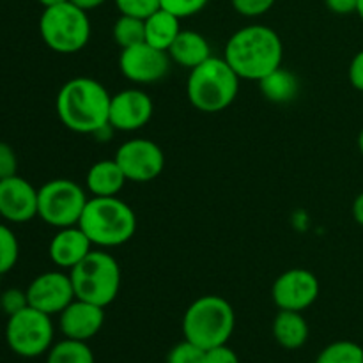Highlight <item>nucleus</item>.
Listing matches in <instances>:
<instances>
[{"mask_svg":"<svg viewBox=\"0 0 363 363\" xmlns=\"http://www.w3.org/2000/svg\"><path fill=\"white\" fill-rule=\"evenodd\" d=\"M209 0H160L162 9L176 14L177 18H190L194 14H199Z\"/></svg>","mask_w":363,"mask_h":363,"instance_id":"29","label":"nucleus"},{"mask_svg":"<svg viewBox=\"0 0 363 363\" xmlns=\"http://www.w3.org/2000/svg\"><path fill=\"white\" fill-rule=\"evenodd\" d=\"M126 181L116 160H101L89 169L85 184L94 197H117Z\"/></svg>","mask_w":363,"mask_h":363,"instance_id":"19","label":"nucleus"},{"mask_svg":"<svg viewBox=\"0 0 363 363\" xmlns=\"http://www.w3.org/2000/svg\"><path fill=\"white\" fill-rule=\"evenodd\" d=\"M358 149H360V152L363 155V130L360 131V135H358Z\"/></svg>","mask_w":363,"mask_h":363,"instance_id":"40","label":"nucleus"},{"mask_svg":"<svg viewBox=\"0 0 363 363\" xmlns=\"http://www.w3.org/2000/svg\"><path fill=\"white\" fill-rule=\"evenodd\" d=\"M315 363H363V347L351 340H337L319 353Z\"/></svg>","mask_w":363,"mask_h":363,"instance_id":"25","label":"nucleus"},{"mask_svg":"<svg viewBox=\"0 0 363 363\" xmlns=\"http://www.w3.org/2000/svg\"><path fill=\"white\" fill-rule=\"evenodd\" d=\"M353 218L357 220L358 225L363 227V191L353 202Z\"/></svg>","mask_w":363,"mask_h":363,"instance_id":"36","label":"nucleus"},{"mask_svg":"<svg viewBox=\"0 0 363 363\" xmlns=\"http://www.w3.org/2000/svg\"><path fill=\"white\" fill-rule=\"evenodd\" d=\"M170 62L169 52L144 41L121 52L119 69L135 84H156L169 74Z\"/></svg>","mask_w":363,"mask_h":363,"instance_id":"11","label":"nucleus"},{"mask_svg":"<svg viewBox=\"0 0 363 363\" xmlns=\"http://www.w3.org/2000/svg\"><path fill=\"white\" fill-rule=\"evenodd\" d=\"M357 14L360 16V20L363 21V0H358V9H357Z\"/></svg>","mask_w":363,"mask_h":363,"instance_id":"39","label":"nucleus"},{"mask_svg":"<svg viewBox=\"0 0 363 363\" xmlns=\"http://www.w3.org/2000/svg\"><path fill=\"white\" fill-rule=\"evenodd\" d=\"M155 105L140 89H126L112 96L108 124L119 131H137L151 121Z\"/></svg>","mask_w":363,"mask_h":363,"instance_id":"14","label":"nucleus"},{"mask_svg":"<svg viewBox=\"0 0 363 363\" xmlns=\"http://www.w3.org/2000/svg\"><path fill=\"white\" fill-rule=\"evenodd\" d=\"M206 363H240V358L227 344L206 351Z\"/></svg>","mask_w":363,"mask_h":363,"instance_id":"33","label":"nucleus"},{"mask_svg":"<svg viewBox=\"0 0 363 363\" xmlns=\"http://www.w3.org/2000/svg\"><path fill=\"white\" fill-rule=\"evenodd\" d=\"M105 323V308L99 305L74 298L62 312H60V330L66 339L87 342L101 330Z\"/></svg>","mask_w":363,"mask_h":363,"instance_id":"16","label":"nucleus"},{"mask_svg":"<svg viewBox=\"0 0 363 363\" xmlns=\"http://www.w3.org/2000/svg\"><path fill=\"white\" fill-rule=\"evenodd\" d=\"M116 6L121 14L140 18V20H145L158 9H162L160 0H116Z\"/></svg>","mask_w":363,"mask_h":363,"instance_id":"28","label":"nucleus"},{"mask_svg":"<svg viewBox=\"0 0 363 363\" xmlns=\"http://www.w3.org/2000/svg\"><path fill=\"white\" fill-rule=\"evenodd\" d=\"M28 305L53 315L60 314L74 300V289L69 275L62 272H46L35 277L27 287Z\"/></svg>","mask_w":363,"mask_h":363,"instance_id":"13","label":"nucleus"},{"mask_svg":"<svg viewBox=\"0 0 363 363\" xmlns=\"http://www.w3.org/2000/svg\"><path fill=\"white\" fill-rule=\"evenodd\" d=\"M112 96L94 78H71L60 87L55 108L60 123L74 133L99 135L108 130Z\"/></svg>","mask_w":363,"mask_h":363,"instance_id":"1","label":"nucleus"},{"mask_svg":"<svg viewBox=\"0 0 363 363\" xmlns=\"http://www.w3.org/2000/svg\"><path fill=\"white\" fill-rule=\"evenodd\" d=\"M20 257V245L7 225L0 223V275L11 272Z\"/></svg>","mask_w":363,"mask_h":363,"instance_id":"26","label":"nucleus"},{"mask_svg":"<svg viewBox=\"0 0 363 363\" xmlns=\"http://www.w3.org/2000/svg\"><path fill=\"white\" fill-rule=\"evenodd\" d=\"M116 160L128 181L149 183L162 174L165 155L162 147L147 138H133L117 149Z\"/></svg>","mask_w":363,"mask_h":363,"instance_id":"10","label":"nucleus"},{"mask_svg":"<svg viewBox=\"0 0 363 363\" xmlns=\"http://www.w3.org/2000/svg\"><path fill=\"white\" fill-rule=\"evenodd\" d=\"M273 337L286 350H300L308 339V325L301 312L280 311L273 321Z\"/></svg>","mask_w":363,"mask_h":363,"instance_id":"20","label":"nucleus"},{"mask_svg":"<svg viewBox=\"0 0 363 363\" xmlns=\"http://www.w3.org/2000/svg\"><path fill=\"white\" fill-rule=\"evenodd\" d=\"M78 227L96 247H121L133 238L137 216L119 197H92L85 204Z\"/></svg>","mask_w":363,"mask_h":363,"instance_id":"3","label":"nucleus"},{"mask_svg":"<svg viewBox=\"0 0 363 363\" xmlns=\"http://www.w3.org/2000/svg\"><path fill=\"white\" fill-rule=\"evenodd\" d=\"M169 55L174 62L190 69L213 57L208 39L195 30H181L176 41L170 45Z\"/></svg>","mask_w":363,"mask_h":363,"instance_id":"18","label":"nucleus"},{"mask_svg":"<svg viewBox=\"0 0 363 363\" xmlns=\"http://www.w3.org/2000/svg\"><path fill=\"white\" fill-rule=\"evenodd\" d=\"M18 158L14 149L6 142H0V179L16 176Z\"/></svg>","mask_w":363,"mask_h":363,"instance_id":"32","label":"nucleus"},{"mask_svg":"<svg viewBox=\"0 0 363 363\" xmlns=\"http://www.w3.org/2000/svg\"><path fill=\"white\" fill-rule=\"evenodd\" d=\"M272 294L280 311L303 312L318 300L319 280L308 269H287L275 280Z\"/></svg>","mask_w":363,"mask_h":363,"instance_id":"12","label":"nucleus"},{"mask_svg":"<svg viewBox=\"0 0 363 363\" xmlns=\"http://www.w3.org/2000/svg\"><path fill=\"white\" fill-rule=\"evenodd\" d=\"M167 363H206V350L184 339L170 350Z\"/></svg>","mask_w":363,"mask_h":363,"instance_id":"27","label":"nucleus"},{"mask_svg":"<svg viewBox=\"0 0 363 363\" xmlns=\"http://www.w3.org/2000/svg\"><path fill=\"white\" fill-rule=\"evenodd\" d=\"M145 43L160 50L169 52L170 45L176 41L181 32V18L165 9H158L155 14L145 18Z\"/></svg>","mask_w":363,"mask_h":363,"instance_id":"21","label":"nucleus"},{"mask_svg":"<svg viewBox=\"0 0 363 363\" xmlns=\"http://www.w3.org/2000/svg\"><path fill=\"white\" fill-rule=\"evenodd\" d=\"M347 74H350L351 85H353L357 91L363 92V50H360V52L353 57Z\"/></svg>","mask_w":363,"mask_h":363,"instance_id":"34","label":"nucleus"},{"mask_svg":"<svg viewBox=\"0 0 363 363\" xmlns=\"http://www.w3.org/2000/svg\"><path fill=\"white\" fill-rule=\"evenodd\" d=\"M275 2L277 0H230L234 11L248 18H255L268 13L275 6Z\"/></svg>","mask_w":363,"mask_h":363,"instance_id":"31","label":"nucleus"},{"mask_svg":"<svg viewBox=\"0 0 363 363\" xmlns=\"http://www.w3.org/2000/svg\"><path fill=\"white\" fill-rule=\"evenodd\" d=\"M0 216L13 223L38 216V190L18 174L0 179Z\"/></svg>","mask_w":363,"mask_h":363,"instance_id":"15","label":"nucleus"},{"mask_svg":"<svg viewBox=\"0 0 363 363\" xmlns=\"http://www.w3.org/2000/svg\"><path fill=\"white\" fill-rule=\"evenodd\" d=\"M84 188L71 179H52L38 190V216L55 229L78 225L87 204Z\"/></svg>","mask_w":363,"mask_h":363,"instance_id":"8","label":"nucleus"},{"mask_svg":"<svg viewBox=\"0 0 363 363\" xmlns=\"http://www.w3.org/2000/svg\"><path fill=\"white\" fill-rule=\"evenodd\" d=\"M223 59L241 80L261 82L282 66V39L266 25H248L230 35Z\"/></svg>","mask_w":363,"mask_h":363,"instance_id":"2","label":"nucleus"},{"mask_svg":"<svg viewBox=\"0 0 363 363\" xmlns=\"http://www.w3.org/2000/svg\"><path fill=\"white\" fill-rule=\"evenodd\" d=\"M234 325L236 315L229 301L216 294H206L197 298L184 312L183 333L184 339L208 351L227 344Z\"/></svg>","mask_w":363,"mask_h":363,"instance_id":"5","label":"nucleus"},{"mask_svg":"<svg viewBox=\"0 0 363 363\" xmlns=\"http://www.w3.org/2000/svg\"><path fill=\"white\" fill-rule=\"evenodd\" d=\"M0 307L2 312H6L7 315H14L18 312H21L23 308L28 307V298L27 291L21 289H7L0 294Z\"/></svg>","mask_w":363,"mask_h":363,"instance_id":"30","label":"nucleus"},{"mask_svg":"<svg viewBox=\"0 0 363 363\" xmlns=\"http://www.w3.org/2000/svg\"><path fill=\"white\" fill-rule=\"evenodd\" d=\"M46 363H94V354L82 340L66 339L50 347Z\"/></svg>","mask_w":363,"mask_h":363,"instance_id":"23","label":"nucleus"},{"mask_svg":"<svg viewBox=\"0 0 363 363\" xmlns=\"http://www.w3.org/2000/svg\"><path fill=\"white\" fill-rule=\"evenodd\" d=\"M0 277H2V275H0Z\"/></svg>","mask_w":363,"mask_h":363,"instance_id":"42","label":"nucleus"},{"mask_svg":"<svg viewBox=\"0 0 363 363\" xmlns=\"http://www.w3.org/2000/svg\"><path fill=\"white\" fill-rule=\"evenodd\" d=\"M92 247L94 245L80 227H64V229H59V233L50 241L48 255L55 266L71 269L92 250Z\"/></svg>","mask_w":363,"mask_h":363,"instance_id":"17","label":"nucleus"},{"mask_svg":"<svg viewBox=\"0 0 363 363\" xmlns=\"http://www.w3.org/2000/svg\"><path fill=\"white\" fill-rule=\"evenodd\" d=\"M240 80L225 59L209 57L191 69L186 84L188 99L201 112L218 113L234 103L240 92Z\"/></svg>","mask_w":363,"mask_h":363,"instance_id":"4","label":"nucleus"},{"mask_svg":"<svg viewBox=\"0 0 363 363\" xmlns=\"http://www.w3.org/2000/svg\"><path fill=\"white\" fill-rule=\"evenodd\" d=\"M112 34L121 48H131V46L145 41V21L140 18L121 14L119 20L113 25Z\"/></svg>","mask_w":363,"mask_h":363,"instance_id":"24","label":"nucleus"},{"mask_svg":"<svg viewBox=\"0 0 363 363\" xmlns=\"http://www.w3.org/2000/svg\"><path fill=\"white\" fill-rule=\"evenodd\" d=\"M6 340L11 350L23 358H34L46 353L53 342L52 315L28 305L18 314L9 315Z\"/></svg>","mask_w":363,"mask_h":363,"instance_id":"9","label":"nucleus"},{"mask_svg":"<svg viewBox=\"0 0 363 363\" xmlns=\"http://www.w3.org/2000/svg\"><path fill=\"white\" fill-rule=\"evenodd\" d=\"M39 32L50 50L57 53H77L91 39L87 11L73 2L45 7L39 20Z\"/></svg>","mask_w":363,"mask_h":363,"instance_id":"7","label":"nucleus"},{"mask_svg":"<svg viewBox=\"0 0 363 363\" xmlns=\"http://www.w3.org/2000/svg\"><path fill=\"white\" fill-rule=\"evenodd\" d=\"M69 2H73L74 6L82 7L84 11H91V9H96V7L103 6L106 0H69Z\"/></svg>","mask_w":363,"mask_h":363,"instance_id":"37","label":"nucleus"},{"mask_svg":"<svg viewBox=\"0 0 363 363\" xmlns=\"http://www.w3.org/2000/svg\"><path fill=\"white\" fill-rule=\"evenodd\" d=\"M326 7L335 14H353L358 9V0H325Z\"/></svg>","mask_w":363,"mask_h":363,"instance_id":"35","label":"nucleus"},{"mask_svg":"<svg viewBox=\"0 0 363 363\" xmlns=\"http://www.w3.org/2000/svg\"><path fill=\"white\" fill-rule=\"evenodd\" d=\"M43 7H52L57 6V4H64V2H69V0H38Z\"/></svg>","mask_w":363,"mask_h":363,"instance_id":"38","label":"nucleus"},{"mask_svg":"<svg viewBox=\"0 0 363 363\" xmlns=\"http://www.w3.org/2000/svg\"><path fill=\"white\" fill-rule=\"evenodd\" d=\"M0 312H2V307H0Z\"/></svg>","mask_w":363,"mask_h":363,"instance_id":"41","label":"nucleus"},{"mask_svg":"<svg viewBox=\"0 0 363 363\" xmlns=\"http://www.w3.org/2000/svg\"><path fill=\"white\" fill-rule=\"evenodd\" d=\"M74 296L89 303L108 307L121 289V268L116 259L101 250H91L69 269Z\"/></svg>","mask_w":363,"mask_h":363,"instance_id":"6","label":"nucleus"},{"mask_svg":"<svg viewBox=\"0 0 363 363\" xmlns=\"http://www.w3.org/2000/svg\"><path fill=\"white\" fill-rule=\"evenodd\" d=\"M261 92L266 99L273 103H287L296 98L298 94V78L282 66L269 73L268 77L259 82Z\"/></svg>","mask_w":363,"mask_h":363,"instance_id":"22","label":"nucleus"}]
</instances>
